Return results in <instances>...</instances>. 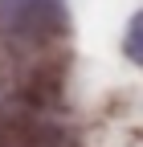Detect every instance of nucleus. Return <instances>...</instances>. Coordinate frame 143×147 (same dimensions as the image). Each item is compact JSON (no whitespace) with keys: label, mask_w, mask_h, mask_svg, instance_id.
Returning a JSON list of instances; mask_svg holds the SVG:
<instances>
[{"label":"nucleus","mask_w":143,"mask_h":147,"mask_svg":"<svg viewBox=\"0 0 143 147\" xmlns=\"http://www.w3.org/2000/svg\"><path fill=\"white\" fill-rule=\"evenodd\" d=\"M123 53H127L135 65H143V8L131 16V25H127V37H123Z\"/></svg>","instance_id":"f257e3e1"}]
</instances>
